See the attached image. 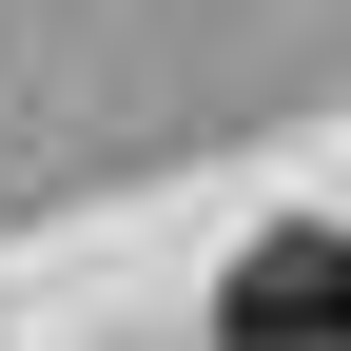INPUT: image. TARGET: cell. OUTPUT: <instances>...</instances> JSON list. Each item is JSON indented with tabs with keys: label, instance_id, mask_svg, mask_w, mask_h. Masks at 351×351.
Segmentation results:
<instances>
[{
	"label": "cell",
	"instance_id": "6da1fadb",
	"mask_svg": "<svg viewBox=\"0 0 351 351\" xmlns=\"http://www.w3.org/2000/svg\"><path fill=\"white\" fill-rule=\"evenodd\" d=\"M215 351H351V234H254L215 293Z\"/></svg>",
	"mask_w": 351,
	"mask_h": 351
}]
</instances>
